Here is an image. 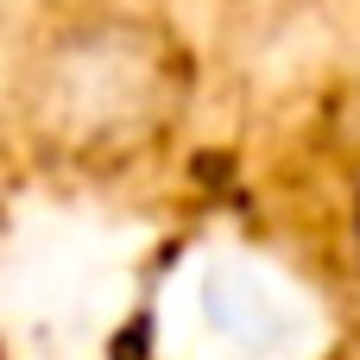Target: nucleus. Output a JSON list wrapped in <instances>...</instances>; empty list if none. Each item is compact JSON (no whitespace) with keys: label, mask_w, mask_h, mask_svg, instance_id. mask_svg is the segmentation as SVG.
I'll list each match as a JSON object with an SVG mask.
<instances>
[{"label":"nucleus","mask_w":360,"mask_h":360,"mask_svg":"<svg viewBox=\"0 0 360 360\" xmlns=\"http://www.w3.org/2000/svg\"><path fill=\"white\" fill-rule=\"evenodd\" d=\"M32 120L63 146L133 139L165 108V51L146 25L89 19L51 38L32 63Z\"/></svg>","instance_id":"1"},{"label":"nucleus","mask_w":360,"mask_h":360,"mask_svg":"<svg viewBox=\"0 0 360 360\" xmlns=\"http://www.w3.org/2000/svg\"><path fill=\"white\" fill-rule=\"evenodd\" d=\"M354 247H360V196H354Z\"/></svg>","instance_id":"2"}]
</instances>
